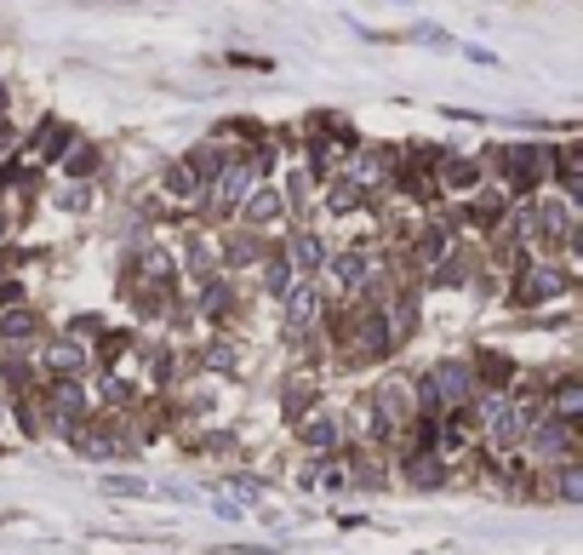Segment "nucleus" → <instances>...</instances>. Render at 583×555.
I'll return each mask as SVG.
<instances>
[{
	"label": "nucleus",
	"instance_id": "20",
	"mask_svg": "<svg viewBox=\"0 0 583 555\" xmlns=\"http://www.w3.org/2000/svg\"><path fill=\"white\" fill-rule=\"evenodd\" d=\"M63 149H69V126H58V120H53V126H46V143H40V155L53 161V155H63Z\"/></svg>",
	"mask_w": 583,
	"mask_h": 555
},
{
	"label": "nucleus",
	"instance_id": "14",
	"mask_svg": "<svg viewBox=\"0 0 583 555\" xmlns=\"http://www.w3.org/2000/svg\"><path fill=\"white\" fill-rule=\"evenodd\" d=\"M241 212H246V223H258V230H264V223H275L287 212V200H281V189H252L241 200Z\"/></svg>",
	"mask_w": 583,
	"mask_h": 555
},
{
	"label": "nucleus",
	"instance_id": "2",
	"mask_svg": "<svg viewBox=\"0 0 583 555\" xmlns=\"http://www.w3.org/2000/svg\"><path fill=\"white\" fill-rule=\"evenodd\" d=\"M269 166V155L264 161H223L218 172H212V189H207V200H212V212L223 218V212H241V200L258 189V172Z\"/></svg>",
	"mask_w": 583,
	"mask_h": 555
},
{
	"label": "nucleus",
	"instance_id": "17",
	"mask_svg": "<svg viewBox=\"0 0 583 555\" xmlns=\"http://www.w3.org/2000/svg\"><path fill=\"white\" fill-rule=\"evenodd\" d=\"M555 498H561V504H583V470H578V459L572 464H555Z\"/></svg>",
	"mask_w": 583,
	"mask_h": 555
},
{
	"label": "nucleus",
	"instance_id": "12",
	"mask_svg": "<svg viewBox=\"0 0 583 555\" xmlns=\"http://www.w3.org/2000/svg\"><path fill=\"white\" fill-rule=\"evenodd\" d=\"M287 264H292V275L298 281H310V275H320V264H326V246H320V235H292L287 241Z\"/></svg>",
	"mask_w": 583,
	"mask_h": 555
},
{
	"label": "nucleus",
	"instance_id": "19",
	"mask_svg": "<svg viewBox=\"0 0 583 555\" xmlns=\"http://www.w3.org/2000/svg\"><path fill=\"white\" fill-rule=\"evenodd\" d=\"M230 304H235V298H230V287H223V281H212L207 292H200V315H230Z\"/></svg>",
	"mask_w": 583,
	"mask_h": 555
},
{
	"label": "nucleus",
	"instance_id": "18",
	"mask_svg": "<svg viewBox=\"0 0 583 555\" xmlns=\"http://www.w3.org/2000/svg\"><path fill=\"white\" fill-rule=\"evenodd\" d=\"M441 184H446V189H458V195H469V189L480 184V166H475V161H452V166L441 172Z\"/></svg>",
	"mask_w": 583,
	"mask_h": 555
},
{
	"label": "nucleus",
	"instance_id": "4",
	"mask_svg": "<svg viewBox=\"0 0 583 555\" xmlns=\"http://www.w3.org/2000/svg\"><path fill=\"white\" fill-rule=\"evenodd\" d=\"M429 378H435V395H441V418L446 413H469V401L480 395L469 361H435V367H429Z\"/></svg>",
	"mask_w": 583,
	"mask_h": 555
},
{
	"label": "nucleus",
	"instance_id": "6",
	"mask_svg": "<svg viewBox=\"0 0 583 555\" xmlns=\"http://www.w3.org/2000/svg\"><path fill=\"white\" fill-rule=\"evenodd\" d=\"M298 441L315 459H333V452H343V418L333 407H310V418H298Z\"/></svg>",
	"mask_w": 583,
	"mask_h": 555
},
{
	"label": "nucleus",
	"instance_id": "10",
	"mask_svg": "<svg viewBox=\"0 0 583 555\" xmlns=\"http://www.w3.org/2000/svg\"><path fill=\"white\" fill-rule=\"evenodd\" d=\"M40 361H46V372H53V378H81L92 367V349L81 338H53V344L40 349Z\"/></svg>",
	"mask_w": 583,
	"mask_h": 555
},
{
	"label": "nucleus",
	"instance_id": "5",
	"mask_svg": "<svg viewBox=\"0 0 583 555\" xmlns=\"http://www.w3.org/2000/svg\"><path fill=\"white\" fill-rule=\"evenodd\" d=\"M287 304V338H303V333H320V321H326V298L315 281H292V292L281 298Z\"/></svg>",
	"mask_w": 583,
	"mask_h": 555
},
{
	"label": "nucleus",
	"instance_id": "15",
	"mask_svg": "<svg viewBox=\"0 0 583 555\" xmlns=\"http://www.w3.org/2000/svg\"><path fill=\"white\" fill-rule=\"evenodd\" d=\"M292 281H298V275H292V264H287V252H269V258H264V292H269V298H287Z\"/></svg>",
	"mask_w": 583,
	"mask_h": 555
},
{
	"label": "nucleus",
	"instance_id": "22",
	"mask_svg": "<svg viewBox=\"0 0 583 555\" xmlns=\"http://www.w3.org/2000/svg\"><path fill=\"white\" fill-rule=\"evenodd\" d=\"M207 367H235V349L230 344H212L207 349Z\"/></svg>",
	"mask_w": 583,
	"mask_h": 555
},
{
	"label": "nucleus",
	"instance_id": "16",
	"mask_svg": "<svg viewBox=\"0 0 583 555\" xmlns=\"http://www.w3.org/2000/svg\"><path fill=\"white\" fill-rule=\"evenodd\" d=\"M200 189H207V184H200L184 161L166 166V195H172V200H184V207H189V200H200Z\"/></svg>",
	"mask_w": 583,
	"mask_h": 555
},
{
	"label": "nucleus",
	"instance_id": "8",
	"mask_svg": "<svg viewBox=\"0 0 583 555\" xmlns=\"http://www.w3.org/2000/svg\"><path fill=\"white\" fill-rule=\"evenodd\" d=\"M561 292H572V275L561 269V264H526L521 269V304H549V298H561Z\"/></svg>",
	"mask_w": 583,
	"mask_h": 555
},
{
	"label": "nucleus",
	"instance_id": "7",
	"mask_svg": "<svg viewBox=\"0 0 583 555\" xmlns=\"http://www.w3.org/2000/svg\"><path fill=\"white\" fill-rule=\"evenodd\" d=\"M69 447L81 452V459H92V464H109V459H126V452H132V447H126V436L115 430V424H92V418L69 436Z\"/></svg>",
	"mask_w": 583,
	"mask_h": 555
},
{
	"label": "nucleus",
	"instance_id": "11",
	"mask_svg": "<svg viewBox=\"0 0 583 555\" xmlns=\"http://www.w3.org/2000/svg\"><path fill=\"white\" fill-rule=\"evenodd\" d=\"M544 413H549V418H567V424H578V413H583V378H578V372L555 378V384L544 390Z\"/></svg>",
	"mask_w": 583,
	"mask_h": 555
},
{
	"label": "nucleus",
	"instance_id": "13",
	"mask_svg": "<svg viewBox=\"0 0 583 555\" xmlns=\"http://www.w3.org/2000/svg\"><path fill=\"white\" fill-rule=\"evenodd\" d=\"M40 338V315L35 310H23V304H12L7 315H0V344H35Z\"/></svg>",
	"mask_w": 583,
	"mask_h": 555
},
{
	"label": "nucleus",
	"instance_id": "21",
	"mask_svg": "<svg viewBox=\"0 0 583 555\" xmlns=\"http://www.w3.org/2000/svg\"><path fill=\"white\" fill-rule=\"evenodd\" d=\"M109 493H115V498H143L149 487L138 482V475H109Z\"/></svg>",
	"mask_w": 583,
	"mask_h": 555
},
{
	"label": "nucleus",
	"instance_id": "23",
	"mask_svg": "<svg viewBox=\"0 0 583 555\" xmlns=\"http://www.w3.org/2000/svg\"><path fill=\"white\" fill-rule=\"evenodd\" d=\"M0 241H7V212H0Z\"/></svg>",
	"mask_w": 583,
	"mask_h": 555
},
{
	"label": "nucleus",
	"instance_id": "1",
	"mask_svg": "<svg viewBox=\"0 0 583 555\" xmlns=\"http://www.w3.org/2000/svg\"><path fill=\"white\" fill-rule=\"evenodd\" d=\"M366 413H372V430H377V441H395V436H407L412 424H418L412 372H384V378H377V390L366 395Z\"/></svg>",
	"mask_w": 583,
	"mask_h": 555
},
{
	"label": "nucleus",
	"instance_id": "3",
	"mask_svg": "<svg viewBox=\"0 0 583 555\" xmlns=\"http://www.w3.org/2000/svg\"><path fill=\"white\" fill-rule=\"evenodd\" d=\"M526 447H532V459H538V464H572L578 459V430H572L567 418H549L544 413L526 430Z\"/></svg>",
	"mask_w": 583,
	"mask_h": 555
},
{
	"label": "nucleus",
	"instance_id": "9",
	"mask_svg": "<svg viewBox=\"0 0 583 555\" xmlns=\"http://www.w3.org/2000/svg\"><path fill=\"white\" fill-rule=\"evenodd\" d=\"M544 172H549V155H544V149H503V184H510L515 195L538 189Z\"/></svg>",
	"mask_w": 583,
	"mask_h": 555
}]
</instances>
